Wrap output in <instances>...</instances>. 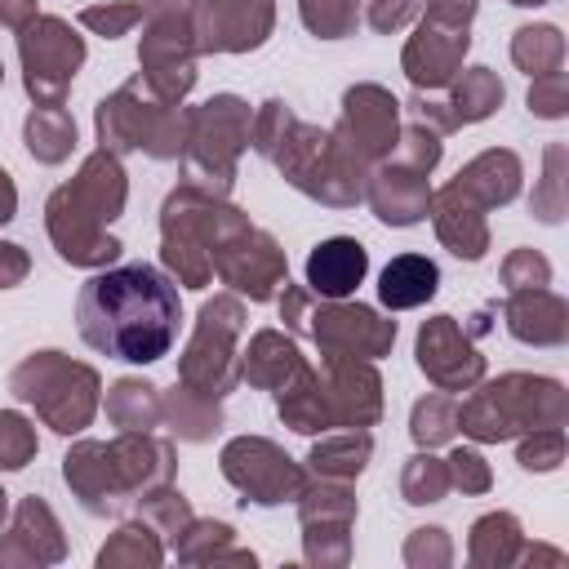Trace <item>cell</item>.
<instances>
[{
    "instance_id": "83f0119b",
    "label": "cell",
    "mask_w": 569,
    "mask_h": 569,
    "mask_svg": "<svg viewBox=\"0 0 569 569\" xmlns=\"http://www.w3.org/2000/svg\"><path fill=\"white\" fill-rule=\"evenodd\" d=\"M356 4L360 0H302V22L325 36V40H338L356 27Z\"/></svg>"
},
{
    "instance_id": "44dd1931",
    "label": "cell",
    "mask_w": 569,
    "mask_h": 569,
    "mask_svg": "<svg viewBox=\"0 0 569 569\" xmlns=\"http://www.w3.org/2000/svg\"><path fill=\"white\" fill-rule=\"evenodd\" d=\"M27 147L44 164H58V160L71 156V147H76V120L62 111V102L58 107H36L27 116Z\"/></svg>"
},
{
    "instance_id": "1f68e13d",
    "label": "cell",
    "mask_w": 569,
    "mask_h": 569,
    "mask_svg": "<svg viewBox=\"0 0 569 569\" xmlns=\"http://www.w3.org/2000/svg\"><path fill=\"white\" fill-rule=\"evenodd\" d=\"M560 458H565V431L560 427H538L533 440L520 445L525 471H551V467H560Z\"/></svg>"
},
{
    "instance_id": "d6a6232c",
    "label": "cell",
    "mask_w": 569,
    "mask_h": 569,
    "mask_svg": "<svg viewBox=\"0 0 569 569\" xmlns=\"http://www.w3.org/2000/svg\"><path fill=\"white\" fill-rule=\"evenodd\" d=\"M560 164H565V151L551 147L547 151V182H542V196H533V213L542 222H560L565 213V200H560Z\"/></svg>"
},
{
    "instance_id": "d590c367",
    "label": "cell",
    "mask_w": 569,
    "mask_h": 569,
    "mask_svg": "<svg viewBox=\"0 0 569 569\" xmlns=\"http://www.w3.org/2000/svg\"><path fill=\"white\" fill-rule=\"evenodd\" d=\"M449 462H453V480H458L462 489H489V471H485L480 453H471V449H458Z\"/></svg>"
},
{
    "instance_id": "d6986e66",
    "label": "cell",
    "mask_w": 569,
    "mask_h": 569,
    "mask_svg": "<svg viewBox=\"0 0 569 569\" xmlns=\"http://www.w3.org/2000/svg\"><path fill=\"white\" fill-rule=\"evenodd\" d=\"M436 289H440V267L431 258H422V253H400L378 276V298L391 311L422 307L427 298H436Z\"/></svg>"
},
{
    "instance_id": "277c9868",
    "label": "cell",
    "mask_w": 569,
    "mask_h": 569,
    "mask_svg": "<svg viewBox=\"0 0 569 569\" xmlns=\"http://www.w3.org/2000/svg\"><path fill=\"white\" fill-rule=\"evenodd\" d=\"M13 391L22 400H31L53 431H80L93 413V391H98V373L84 369V365H71L62 360L58 351H40L31 360H22L13 369Z\"/></svg>"
},
{
    "instance_id": "30bf717a",
    "label": "cell",
    "mask_w": 569,
    "mask_h": 569,
    "mask_svg": "<svg viewBox=\"0 0 569 569\" xmlns=\"http://www.w3.org/2000/svg\"><path fill=\"white\" fill-rule=\"evenodd\" d=\"M302 320H311L307 329L329 356L373 360L396 342V320H378L369 307H320V311H307Z\"/></svg>"
},
{
    "instance_id": "ffe728a7",
    "label": "cell",
    "mask_w": 569,
    "mask_h": 569,
    "mask_svg": "<svg viewBox=\"0 0 569 569\" xmlns=\"http://www.w3.org/2000/svg\"><path fill=\"white\" fill-rule=\"evenodd\" d=\"M476 213H480V209L467 204L462 196H453L449 187L436 196V231H440V240L449 244V253H458V258H467V262L485 258V222H480Z\"/></svg>"
},
{
    "instance_id": "836d02e7",
    "label": "cell",
    "mask_w": 569,
    "mask_h": 569,
    "mask_svg": "<svg viewBox=\"0 0 569 569\" xmlns=\"http://www.w3.org/2000/svg\"><path fill=\"white\" fill-rule=\"evenodd\" d=\"M565 107H569V102H565V76H560V71L538 76L533 89H529V111H538V116H547V120H560Z\"/></svg>"
},
{
    "instance_id": "8992f818",
    "label": "cell",
    "mask_w": 569,
    "mask_h": 569,
    "mask_svg": "<svg viewBox=\"0 0 569 569\" xmlns=\"http://www.w3.org/2000/svg\"><path fill=\"white\" fill-rule=\"evenodd\" d=\"M18 49H22V71H27V93L40 107H58L76 67L84 62V40L58 18H36L18 36Z\"/></svg>"
},
{
    "instance_id": "ac0fdd59",
    "label": "cell",
    "mask_w": 569,
    "mask_h": 569,
    "mask_svg": "<svg viewBox=\"0 0 569 569\" xmlns=\"http://www.w3.org/2000/svg\"><path fill=\"white\" fill-rule=\"evenodd\" d=\"M507 329L520 342H538V347H556L569 333L565 320V302L547 289H516V298L507 302Z\"/></svg>"
},
{
    "instance_id": "60d3db41",
    "label": "cell",
    "mask_w": 569,
    "mask_h": 569,
    "mask_svg": "<svg viewBox=\"0 0 569 569\" xmlns=\"http://www.w3.org/2000/svg\"><path fill=\"white\" fill-rule=\"evenodd\" d=\"M511 4H547V0H511Z\"/></svg>"
},
{
    "instance_id": "7a4b0ae2",
    "label": "cell",
    "mask_w": 569,
    "mask_h": 569,
    "mask_svg": "<svg viewBox=\"0 0 569 569\" xmlns=\"http://www.w3.org/2000/svg\"><path fill=\"white\" fill-rule=\"evenodd\" d=\"M124 204V173L116 164V156H107V147L98 156L84 160L80 178L58 187L49 200V236L58 244V253L76 267H98L111 262L120 253V240L102 231V222L120 218Z\"/></svg>"
},
{
    "instance_id": "4dcf8cb0",
    "label": "cell",
    "mask_w": 569,
    "mask_h": 569,
    "mask_svg": "<svg viewBox=\"0 0 569 569\" xmlns=\"http://www.w3.org/2000/svg\"><path fill=\"white\" fill-rule=\"evenodd\" d=\"M547 280H551V267H547V258L542 253H533V249H516L507 262H502V284L516 293V289H547Z\"/></svg>"
},
{
    "instance_id": "cb8c5ba5",
    "label": "cell",
    "mask_w": 569,
    "mask_h": 569,
    "mask_svg": "<svg viewBox=\"0 0 569 569\" xmlns=\"http://www.w3.org/2000/svg\"><path fill=\"white\" fill-rule=\"evenodd\" d=\"M560 53H565V40L556 27H520L516 40H511V58L529 71V76H547L560 67Z\"/></svg>"
},
{
    "instance_id": "7402d4cb",
    "label": "cell",
    "mask_w": 569,
    "mask_h": 569,
    "mask_svg": "<svg viewBox=\"0 0 569 569\" xmlns=\"http://www.w3.org/2000/svg\"><path fill=\"white\" fill-rule=\"evenodd\" d=\"M302 369L293 342H284L280 333H258L253 347H249V360H244V378L258 382V387H284L293 373Z\"/></svg>"
},
{
    "instance_id": "52a82bcc",
    "label": "cell",
    "mask_w": 569,
    "mask_h": 569,
    "mask_svg": "<svg viewBox=\"0 0 569 569\" xmlns=\"http://www.w3.org/2000/svg\"><path fill=\"white\" fill-rule=\"evenodd\" d=\"M240 329V307L231 298H213L200 307V329L191 338V351L182 356V382L209 400L227 396L236 382L231 369V333Z\"/></svg>"
},
{
    "instance_id": "6da1fadb",
    "label": "cell",
    "mask_w": 569,
    "mask_h": 569,
    "mask_svg": "<svg viewBox=\"0 0 569 569\" xmlns=\"http://www.w3.org/2000/svg\"><path fill=\"white\" fill-rule=\"evenodd\" d=\"M76 329L98 356L124 365H156L173 351L182 329L178 284L151 262L107 267L80 284Z\"/></svg>"
},
{
    "instance_id": "f1b7e54d",
    "label": "cell",
    "mask_w": 569,
    "mask_h": 569,
    "mask_svg": "<svg viewBox=\"0 0 569 569\" xmlns=\"http://www.w3.org/2000/svg\"><path fill=\"white\" fill-rule=\"evenodd\" d=\"M449 489V471L436 458H409L405 467V498L409 502H436Z\"/></svg>"
},
{
    "instance_id": "2e32d148",
    "label": "cell",
    "mask_w": 569,
    "mask_h": 569,
    "mask_svg": "<svg viewBox=\"0 0 569 569\" xmlns=\"http://www.w3.org/2000/svg\"><path fill=\"white\" fill-rule=\"evenodd\" d=\"M427 169H413V164H391L382 173H373L369 182V204L382 222L391 227H409L427 213Z\"/></svg>"
},
{
    "instance_id": "4316f807",
    "label": "cell",
    "mask_w": 569,
    "mask_h": 569,
    "mask_svg": "<svg viewBox=\"0 0 569 569\" xmlns=\"http://www.w3.org/2000/svg\"><path fill=\"white\" fill-rule=\"evenodd\" d=\"M409 431H413L418 445H440V440H449L458 431V409L449 400H440V396H427V400L413 405V427Z\"/></svg>"
},
{
    "instance_id": "4fadbf2b",
    "label": "cell",
    "mask_w": 569,
    "mask_h": 569,
    "mask_svg": "<svg viewBox=\"0 0 569 569\" xmlns=\"http://www.w3.org/2000/svg\"><path fill=\"white\" fill-rule=\"evenodd\" d=\"M418 365L431 382L458 391V387H471L485 369V360L476 356V347L467 342V333L453 325V316H436L422 325L418 333Z\"/></svg>"
},
{
    "instance_id": "ab89813d",
    "label": "cell",
    "mask_w": 569,
    "mask_h": 569,
    "mask_svg": "<svg viewBox=\"0 0 569 569\" xmlns=\"http://www.w3.org/2000/svg\"><path fill=\"white\" fill-rule=\"evenodd\" d=\"M13 209H18V191H13V178L0 169V227L13 218Z\"/></svg>"
},
{
    "instance_id": "5b68a950",
    "label": "cell",
    "mask_w": 569,
    "mask_h": 569,
    "mask_svg": "<svg viewBox=\"0 0 569 569\" xmlns=\"http://www.w3.org/2000/svg\"><path fill=\"white\" fill-rule=\"evenodd\" d=\"M213 267L227 284H236L240 293H249L253 302L271 298L276 284L284 280V253L276 249V240L267 231H253L240 209L222 222V231L213 236Z\"/></svg>"
},
{
    "instance_id": "603a6c76",
    "label": "cell",
    "mask_w": 569,
    "mask_h": 569,
    "mask_svg": "<svg viewBox=\"0 0 569 569\" xmlns=\"http://www.w3.org/2000/svg\"><path fill=\"white\" fill-rule=\"evenodd\" d=\"M502 102V84H498V76L489 71V67H471V71H462V80H458V89H453V124H467V120H485L493 107Z\"/></svg>"
},
{
    "instance_id": "5bb4252c",
    "label": "cell",
    "mask_w": 569,
    "mask_h": 569,
    "mask_svg": "<svg viewBox=\"0 0 569 569\" xmlns=\"http://www.w3.org/2000/svg\"><path fill=\"white\" fill-rule=\"evenodd\" d=\"M467 44H471L467 27H449V22L422 18L418 36H413L409 49H405V71H409V80H413L418 89H422V84H427V89L449 84L453 71H458V62H462V53H467Z\"/></svg>"
},
{
    "instance_id": "484cf974",
    "label": "cell",
    "mask_w": 569,
    "mask_h": 569,
    "mask_svg": "<svg viewBox=\"0 0 569 569\" xmlns=\"http://www.w3.org/2000/svg\"><path fill=\"white\" fill-rule=\"evenodd\" d=\"M369 458V436H342V440H325L311 449V467L325 476H356Z\"/></svg>"
},
{
    "instance_id": "e575fe53",
    "label": "cell",
    "mask_w": 569,
    "mask_h": 569,
    "mask_svg": "<svg viewBox=\"0 0 569 569\" xmlns=\"http://www.w3.org/2000/svg\"><path fill=\"white\" fill-rule=\"evenodd\" d=\"M138 18H142V4H116V9H84L80 13V22L102 31V36H124Z\"/></svg>"
},
{
    "instance_id": "3957f363",
    "label": "cell",
    "mask_w": 569,
    "mask_h": 569,
    "mask_svg": "<svg viewBox=\"0 0 569 569\" xmlns=\"http://www.w3.org/2000/svg\"><path fill=\"white\" fill-rule=\"evenodd\" d=\"M565 418V391L551 378H529V373H507L476 391L458 409V427L476 440H507L516 431H538V427H560Z\"/></svg>"
},
{
    "instance_id": "f35d334b",
    "label": "cell",
    "mask_w": 569,
    "mask_h": 569,
    "mask_svg": "<svg viewBox=\"0 0 569 569\" xmlns=\"http://www.w3.org/2000/svg\"><path fill=\"white\" fill-rule=\"evenodd\" d=\"M36 13V0H0V22L4 27H22Z\"/></svg>"
},
{
    "instance_id": "74e56055",
    "label": "cell",
    "mask_w": 569,
    "mask_h": 569,
    "mask_svg": "<svg viewBox=\"0 0 569 569\" xmlns=\"http://www.w3.org/2000/svg\"><path fill=\"white\" fill-rule=\"evenodd\" d=\"M409 9H413V0H378L373 13H369V22H373L378 31H396V27L405 22Z\"/></svg>"
},
{
    "instance_id": "9a60e30c",
    "label": "cell",
    "mask_w": 569,
    "mask_h": 569,
    "mask_svg": "<svg viewBox=\"0 0 569 569\" xmlns=\"http://www.w3.org/2000/svg\"><path fill=\"white\" fill-rule=\"evenodd\" d=\"M369 271V249L356 236H329L307 258V284L320 298H347Z\"/></svg>"
},
{
    "instance_id": "8d00e7d4",
    "label": "cell",
    "mask_w": 569,
    "mask_h": 569,
    "mask_svg": "<svg viewBox=\"0 0 569 569\" xmlns=\"http://www.w3.org/2000/svg\"><path fill=\"white\" fill-rule=\"evenodd\" d=\"M27 253H22V244H0V289H9V284H18L22 276H27Z\"/></svg>"
},
{
    "instance_id": "9c48e42d",
    "label": "cell",
    "mask_w": 569,
    "mask_h": 569,
    "mask_svg": "<svg viewBox=\"0 0 569 569\" xmlns=\"http://www.w3.org/2000/svg\"><path fill=\"white\" fill-rule=\"evenodd\" d=\"M222 471H227V480H236L253 502H262V507H276V502H284V498H293L298 489H302V476H298V467L276 449V445H267V440H231L227 449H222Z\"/></svg>"
},
{
    "instance_id": "ba28073f",
    "label": "cell",
    "mask_w": 569,
    "mask_h": 569,
    "mask_svg": "<svg viewBox=\"0 0 569 569\" xmlns=\"http://www.w3.org/2000/svg\"><path fill=\"white\" fill-rule=\"evenodd\" d=\"M187 124H191V133H187L191 160H200V169L213 173L209 182L222 191L231 182V156L249 138V111H244V102L231 98V93H222V98L204 102L200 111H191Z\"/></svg>"
},
{
    "instance_id": "d4e9b609",
    "label": "cell",
    "mask_w": 569,
    "mask_h": 569,
    "mask_svg": "<svg viewBox=\"0 0 569 569\" xmlns=\"http://www.w3.org/2000/svg\"><path fill=\"white\" fill-rule=\"evenodd\" d=\"M107 413H111L120 427H147V422L156 418V387H151V382H138V378L116 382Z\"/></svg>"
},
{
    "instance_id": "b9f144b4",
    "label": "cell",
    "mask_w": 569,
    "mask_h": 569,
    "mask_svg": "<svg viewBox=\"0 0 569 569\" xmlns=\"http://www.w3.org/2000/svg\"><path fill=\"white\" fill-rule=\"evenodd\" d=\"M0 520H4V493H0Z\"/></svg>"
},
{
    "instance_id": "e0dca14e",
    "label": "cell",
    "mask_w": 569,
    "mask_h": 569,
    "mask_svg": "<svg viewBox=\"0 0 569 569\" xmlns=\"http://www.w3.org/2000/svg\"><path fill=\"white\" fill-rule=\"evenodd\" d=\"M453 196H462L467 204L476 209H493V204H507L516 191H520V160L511 151H485L476 156L453 182H449Z\"/></svg>"
},
{
    "instance_id": "7c38bea8",
    "label": "cell",
    "mask_w": 569,
    "mask_h": 569,
    "mask_svg": "<svg viewBox=\"0 0 569 569\" xmlns=\"http://www.w3.org/2000/svg\"><path fill=\"white\" fill-rule=\"evenodd\" d=\"M347 116H342V142L351 147V156L365 164V160H378L396 147V98L382 93L378 84H360V89H347L342 98Z\"/></svg>"
},
{
    "instance_id": "f546056e",
    "label": "cell",
    "mask_w": 569,
    "mask_h": 569,
    "mask_svg": "<svg viewBox=\"0 0 569 569\" xmlns=\"http://www.w3.org/2000/svg\"><path fill=\"white\" fill-rule=\"evenodd\" d=\"M31 453H36V431L27 427V418L0 413V467L18 471V467H27Z\"/></svg>"
},
{
    "instance_id": "8fae6325",
    "label": "cell",
    "mask_w": 569,
    "mask_h": 569,
    "mask_svg": "<svg viewBox=\"0 0 569 569\" xmlns=\"http://www.w3.org/2000/svg\"><path fill=\"white\" fill-rule=\"evenodd\" d=\"M271 31V4L267 0H200L196 4V36L200 49L240 53L258 49Z\"/></svg>"
},
{
    "instance_id": "7bdbcfd3",
    "label": "cell",
    "mask_w": 569,
    "mask_h": 569,
    "mask_svg": "<svg viewBox=\"0 0 569 569\" xmlns=\"http://www.w3.org/2000/svg\"><path fill=\"white\" fill-rule=\"evenodd\" d=\"M0 76H4V67H0Z\"/></svg>"
}]
</instances>
